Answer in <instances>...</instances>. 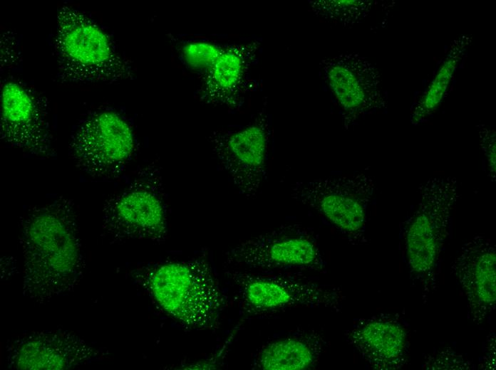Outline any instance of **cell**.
Wrapping results in <instances>:
<instances>
[{
    "mask_svg": "<svg viewBox=\"0 0 496 370\" xmlns=\"http://www.w3.org/2000/svg\"><path fill=\"white\" fill-rule=\"evenodd\" d=\"M327 341L315 329L299 328L266 342L255 354L252 369L307 370L314 369L325 352Z\"/></svg>",
    "mask_w": 496,
    "mask_h": 370,
    "instance_id": "e0dca14e",
    "label": "cell"
},
{
    "mask_svg": "<svg viewBox=\"0 0 496 370\" xmlns=\"http://www.w3.org/2000/svg\"><path fill=\"white\" fill-rule=\"evenodd\" d=\"M231 267L271 273L326 271L319 236L299 223H286L245 240L225 253Z\"/></svg>",
    "mask_w": 496,
    "mask_h": 370,
    "instance_id": "ba28073f",
    "label": "cell"
},
{
    "mask_svg": "<svg viewBox=\"0 0 496 370\" xmlns=\"http://www.w3.org/2000/svg\"><path fill=\"white\" fill-rule=\"evenodd\" d=\"M418 190L419 201L404 231L405 253L410 271L430 287L449 235L458 186L455 177L432 176Z\"/></svg>",
    "mask_w": 496,
    "mask_h": 370,
    "instance_id": "8992f818",
    "label": "cell"
},
{
    "mask_svg": "<svg viewBox=\"0 0 496 370\" xmlns=\"http://www.w3.org/2000/svg\"><path fill=\"white\" fill-rule=\"evenodd\" d=\"M470 41L471 38L466 36L453 41L433 79L412 107V125H418L425 122L439 107Z\"/></svg>",
    "mask_w": 496,
    "mask_h": 370,
    "instance_id": "ac0fdd59",
    "label": "cell"
},
{
    "mask_svg": "<svg viewBox=\"0 0 496 370\" xmlns=\"http://www.w3.org/2000/svg\"><path fill=\"white\" fill-rule=\"evenodd\" d=\"M129 122L111 110L93 112L83 120L70 144L71 157L83 172L94 179L119 176L135 151Z\"/></svg>",
    "mask_w": 496,
    "mask_h": 370,
    "instance_id": "9c48e42d",
    "label": "cell"
},
{
    "mask_svg": "<svg viewBox=\"0 0 496 370\" xmlns=\"http://www.w3.org/2000/svg\"><path fill=\"white\" fill-rule=\"evenodd\" d=\"M23 295L43 304L72 291L84 258L73 202L58 196L29 208L21 218Z\"/></svg>",
    "mask_w": 496,
    "mask_h": 370,
    "instance_id": "6da1fadb",
    "label": "cell"
},
{
    "mask_svg": "<svg viewBox=\"0 0 496 370\" xmlns=\"http://www.w3.org/2000/svg\"><path fill=\"white\" fill-rule=\"evenodd\" d=\"M320 73L346 128L386 106L378 70L359 54L326 58L320 63Z\"/></svg>",
    "mask_w": 496,
    "mask_h": 370,
    "instance_id": "30bf717a",
    "label": "cell"
},
{
    "mask_svg": "<svg viewBox=\"0 0 496 370\" xmlns=\"http://www.w3.org/2000/svg\"><path fill=\"white\" fill-rule=\"evenodd\" d=\"M244 317L271 314L298 307L338 310L341 291L304 273L250 272L235 268L226 272Z\"/></svg>",
    "mask_w": 496,
    "mask_h": 370,
    "instance_id": "5b68a950",
    "label": "cell"
},
{
    "mask_svg": "<svg viewBox=\"0 0 496 370\" xmlns=\"http://www.w3.org/2000/svg\"><path fill=\"white\" fill-rule=\"evenodd\" d=\"M495 245L482 236L464 243L451 270L467 301L472 320L482 323L495 307Z\"/></svg>",
    "mask_w": 496,
    "mask_h": 370,
    "instance_id": "5bb4252c",
    "label": "cell"
},
{
    "mask_svg": "<svg viewBox=\"0 0 496 370\" xmlns=\"http://www.w3.org/2000/svg\"><path fill=\"white\" fill-rule=\"evenodd\" d=\"M105 355L73 332L33 331L9 342L6 364L11 369L62 370L100 360Z\"/></svg>",
    "mask_w": 496,
    "mask_h": 370,
    "instance_id": "7c38bea8",
    "label": "cell"
},
{
    "mask_svg": "<svg viewBox=\"0 0 496 370\" xmlns=\"http://www.w3.org/2000/svg\"><path fill=\"white\" fill-rule=\"evenodd\" d=\"M130 275L161 310L185 329L219 327L227 298L206 256L143 265Z\"/></svg>",
    "mask_w": 496,
    "mask_h": 370,
    "instance_id": "7a4b0ae2",
    "label": "cell"
},
{
    "mask_svg": "<svg viewBox=\"0 0 496 370\" xmlns=\"http://www.w3.org/2000/svg\"><path fill=\"white\" fill-rule=\"evenodd\" d=\"M224 48L208 41H192L183 45L181 56L187 67L205 73L214 65Z\"/></svg>",
    "mask_w": 496,
    "mask_h": 370,
    "instance_id": "ffe728a7",
    "label": "cell"
},
{
    "mask_svg": "<svg viewBox=\"0 0 496 370\" xmlns=\"http://www.w3.org/2000/svg\"><path fill=\"white\" fill-rule=\"evenodd\" d=\"M102 227L113 241L166 240L167 206L162 176L155 163L140 167L130 183L105 201Z\"/></svg>",
    "mask_w": 496,
    "mask_h": 370,
    "instance_id": "277c9868",
    "label": "cell"
},
{
    "mask_svg": "<svg viewBox=\"0 0 496 370\" xmlns=\"http://www.w3.org/2000/svg\"><path fill=\"white\" fill-rule=\"evenodd\" d=\"M374 189L372 176L359 172L296 181L291 186L290 196L356 245L366 242L368 208Z\"/></svg>",
    "mask_w": 496,
    "mask_h": 370,
    "instance_id": "52a82bcc",
    "label": "cell"
},
{
    "mask_svg": "<svg viewBox=\"0 0 496 370\" xmlns=\"http://www.w3.org/2000/svg\"><path fill=\"white\" fill-rule=\"evenodd\" d=\"M258 48L257 41L225 46L205 73L201 94L203 100L232 108L241 106Z\"/></svg>",
    "mask_w": 496,
    "mask_h": 370,
    "instance_id": "2e32d148",
    "label": "cell"
},
{
    "mask_svg": "<svg viewBox=\"0 0 496 370\" xmlns=\"http://www.w3.org/2000/svg\"><path fill=\"white\" fill-rule=\"evenodd\" d=\"M311 9L319 17L342 25H353L362 21L371 11V1H309Z\"/></svg>",
    "mask_w": 496,
    "mask_h": 370,
    "instance_id": "d6986e66",
    "label": "cell"
},
{
    "mask_svg": "<svg viewBox=\"0 0 496 370\" xmlns=\"http://www.w3.org/2000/svg\"><path fill=\"white\" fill-rule=\"evenodd\" d=\"M477 127L480 144L484 152L486 167L488 170L487 175L492 181H495L496 179L495 131L485 125H479Z\"/></svg>",
    "mask_w": 496,
    "mask_h": 370,
    "instance_id": "44dd1931",
    "label": "cell"
},
{
    "mask_svg": "<svg viewBox=\"0 0 496 370\" xmlns=\"http://www.w3.org/2000/svg\"><path fill=\"white\" fill-rule=\"evenodd\" d=\"M55 51L59 76L67 82H107L127 78L131 65L110 37L82 12L63 6L58 14Z\"/></svg>",
    "mask_w": 496,
    "mask_h": 370,
    "instance_id": "3957f363",
    "label": "cell"
},
{
    "mask_svg": "<svg viewBox=\"0 0 496 370\" xmlns=\"http://www.w3.org/2000/svg\"><path fill=\"white\" fill-rule=\"evenodd\" d=\"M271 134L269 117L262 109L246 126L210 137L220 164L244 196H256L265 179Z\"/></svg>",
    "mask_w": 496,
    "mask_h": 370,
    "instance_id": "8fae6325",
    "label": "cell"
},
{
    "mask_svg": "<svg viewBox=\"0 0 496 370\" xmlns=\"http://www.w3.org/2000/svg\"><path fill=\"white\" fill-rule=\"evenodd\" d=\"M21 84L8 81L1 92V138L26 153L48 157L51 137L41 102Z\"/></svg>",
    "mask_w": 496,
    "mask_h": 370,
    "instance_id": "4fadbf2b",
    "label": "cell"
},
{
    "mask_svg": "<svg viewBox=\"0 0 496 370\" xmlns=\"http://www.w3.org/2000/svg\"><path fill=\"white\" fill-rule=\"evenodd\" d=\"M408 332L391 317L376 315L361 319L346 333V339L372 368L399 369L406 362Z\"/></svg>",
    "mask_w": 496,
    "mask_h": 370,
    "instance_id": "9a60e30c",
    "label": "cell"
}]
</instances>
